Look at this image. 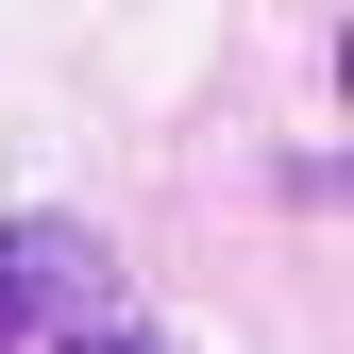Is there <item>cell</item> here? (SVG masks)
<instances>
[{
    "label": "cell",
    "instance_id": "7a4b0ae2",
    "mask_svg": "<svg viewBox=\"0 0 354 354\" xmlns=\"http://www.w3.org/2000/svg\"><path fill=\"white\" fill-rule=\"evenodd\" d=\"M68 354H169V337H136V321H84V337H68Z\"/></svg>",
    "mask_w": 354,
    "mask_h": 354
},
{
    "label": "cell",
    "instance_id": "6da1fadb",
    "mask_svg": "<svg viewBox=\"0 0 354 354\" xmlns=\"http://www.w3.org/2000/svg\"><path fill=\"white\" fill-rule=\"evenodd\" d=\"M84 321H118V253L84 219H0V354H68Z\"/></svg>",
    "mask_w": 354,
    "mask_h": 354
}]
</instances>
